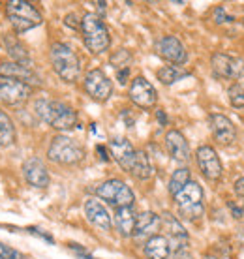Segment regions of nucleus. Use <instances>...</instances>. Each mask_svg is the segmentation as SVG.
I'll return each instance as SVG.
<instances>
[{"label":"nucleus","mask_w":244,"mask_h":259,"mask_svg":"<svg viewBox=\"0 0 244 259\" xmlns=\"http://www.w3.org/2000/svg\"><path fill=\"white\" fill-rule=\"evenodd\" d=\"M195 160L199 165V171L203 173L207 181H220L224 175V165L220 160L218 152L214 150L211 145H201L199 149L195 150Z\"/></svg>","instance_id":"nucleus-10"},{"label":"nucleus","mask_w":244,"mask_h":259,"mask_svg":"<svg viewBox=\"0 0 244 259\" xmlns=\"http://www.w3.org/2000/svg\"><path fill=\"white\" fill-rule=\"evenodd\" d=\"M166 147L171 158L177 162H188L190 160V145H188L186 137L182 136V132H179V130H169L167 132Z\"/></svg>","instance_id":"nucleus-19"},{"label":"nucleus","mask_w":244,"mask_h":259,"mask_svg":"<svg viewBox=\"0 0 244 259\" xmlns=\"http://www.w3.org/2000/svg\"><path fill=\"white\" fill-rule=\"evenodd\" d=\"M64 23H66V26H71V28H81V21H77V17H75L73 13L66 15Z\"/></svg>","instance_id":"nucleus-33"},{"label":"nucleus","mask_w":244,"mask_h":259,"mask_svg":"<svg viewBox=\"0 0 244 259\" xmlns=\"http://www.w3.org/2000/svg\"><path fill=\"white\" fill-rule=\"evenodd\" d=\"M32 87L19 79L0 77V102L6 105H21L32 96Z\"/></svg>","instance_id":"nucleus-11"},{"label":"nucleus","mask_w":244,"mask_h":259,"mask_svg":"<svg viewBox=\"0 0 244 259\" xmlns=\"http://www.w3.org/2000/svg\"><path fill=\"white\" fill-rule=\"evenodd\" d=\"M28 231H30V233L32 235H38V237H42V239H45L47 240V242H55V239H53L51 235H47V233H44V231H42V229H36V227H28Z\"/></svg>","instance_id":"nucleus-34"},{"label":"nucleus","mask_w":244,"mask_h":259,"mask_svg":"<svg viewBox=\"0 0 244 259\" xmlns=\"http://www.w3.org/2000/svg\"><path fill=\"white\" fill-rule=\"evenodd\" d=\"M109 150H111L113 160H115L124 171L130 173V169H132L134 160H135V152H137V150L134 149V145H132L126 137H113L109 141Z\"/></svg>","instance_id":"nucleus-15"},{"label":"nucleus","mask_w":244,"mask_h":259,"mask_svg":"<svg viewBox=\"0 0 244 259\" xmlns=\"http://www.w3.org/2000/svg\"><path fill=\"white\" fill-rule=\"evenodd\" d=\"M175 203L179 207L180 216L186 220H197L199 216H203L205 207H203V188L199 182H188L186 186L175 195Z\"/></svg>","instance_id":"nucleus-6"},{"label":"nucleus","mask_w":244,"mask_h":259,"mask_svg":"<svg viewBox=\"0 0 244 259\" xmlns=\"http://www.w3.org/2000/svg\"><path fill=\"white\" fill-rule=\"evenodd\" d=\"M96 197L107 201L111 207L122 208V207H134L135 195L128 184L120 179H109V181L102 182L96 190H94Z\"/></svg>","instance_id":"nucleus-7"},{"label":"nucleus","mask_w":244,"mask_h":259,"mask_svg":"<svg viewBox=\"0 0 244 259\" xmlns=\"http://www.w3.org/2000/svg\"><path fill=\"white\" fill-rule=\"evenodd\" d=\"M128 77H130V68H122V70H116V81H118L120 84L128 83Z\"/></svg>","instance_id":"nucleus-32"},{"label":"nucleus","mask_w":244,"mask_h":259,"mask_svg":"<svg viewBox=\"0 0 244 259\" xmlns=\"http://www.w3.org/2000/svg\"><path fill=\"white\" fill-rule=\"evenodd\" d=\"M4 44L8 47V55L12 62L15 64H23V66H30V55L26 51L25 46H21V41L15 36H6L4 38Z\"/></svg>","instance_id":"nucleus-23"},{"label":"nucleus","mask_w":244,"mask_h":259,"mask_svg":"<svg viewBox=\"0 0 244 259\" xmlns=\"http://www.w3.org/2000/svg\"><path fill=\"white\" fill-rule=\"evenodd\" d=\"M158 79H160L164 84H173L177 83V81H180L182 77H186L188 71L182 70L180 66H164V68H160L158 70Z\"/></svg>","instance_id":"nucleus-27"},{"label":"nucleus","mask_w":244,"mask_h":259,"mask_svg":"<svg viewBox=\"0 0 244 259\" xmlns=\"http://www.w3.org/2000/svg\"><path fill=\"white\" fill-rule=\"evenodd\" d=\"M190 181H192V179H190V169L188 167L177 169L173 175H171V179H169V186H167V188H169V194L175 197Z\"/></svg>","instance_id":"nucleus-26"},{"label":"nucleus","mask_w":244,"mask_h":259,"mask_svg":"<svg viewBox=\"0 0 244 259\" xmlns=\"http://www.w3.org/2000/svg\"><path fill=\"white\" fill-rule=\"evenodd\" d=\"M6 13L13 30L17 34H23L34 26L42 25V21H44L38 8L26 0H10L6 4Z\"/></svg>","instance_id":"nucleus-4"},{"label":"nucleus","mask_w":244,"mask_h":259,"mask_svg":"<svg viewBox=\"0 0 244 259\" xmlns=\"http://www.w3.org/2000/svg\"><path fill=\"white\" fill-rule=\"evenodd\" d=\"M240 25H244V6H242V10H240Z\"/></svg>","instance_id":"nucleus-40"},{"label":"nucleus","mask_w":244,"mask_h":259,"mask_svg":"<svg viewBox=\"0 0 244 259\" xmlns=\"http://www.w3.org/2000/svg\"><path fill=\"white\" fill-rule=\"evenodd\" d=\"M0 259H28V257H26L25 253L17 252L15 248L6 246V244L0 242Z\"/></svg>","instance_id":"nucleus-31"},{"label":"nucleus","mask_w":244,"mask_h":259,"mask_svg":"<svg viewBox=\"0 0 244 259\" xmlns=\"http://www.w3.org/2000/svg\"><path fill=\"white\" fill-rule=\"evenodd\" d=\"M85 216H87V220H89L92 226L98 227V229H102V231H109L111 226H113L107 208L103 207L98 199H94V197H90V199L85 201Z\"/></svg>","instance_id":"nucleus-17"},{"label":"nucleus","mask_w":244,"mask_h":259,"mask_svg":"<svg viewBox=\"0 0 244 259\" xmlns=\"http://www.w3.org/2000/svg\"><path fill=\"white\" fill-rule=\"evenodd\" d=\"M34 111L44 122H47L51 128L64 132L71 130L77 124V113L73 107H70L64 102L58 100H47V98H39L34 104Z\"/></svg>","instance_id":"nucleus-1"},{"label":"nucleus","mask_w":244,"mask_h":259,"mask_svg":"<svg viewBox=\"0 0 244 259\" xmlns=\"http://www.w3.org/2000/svg\"><path fill=\"white\" fill-rule=\"evenodd\" d=\"M242 210H244V207H242Z\"/></svg>","instance_id":"nucleus-42"},{"label":"nucleus","mask_w":244,"mask_h":259,"mask_svg":"<svg viewBox=\"0 0 244 259\" xmlns=\"http://www.w3.org/2000/svg\"><path fill=\"white\" fill-rule=\"evenodd\" d=\"M47 158L58 165H75L83 162L85 149L81 143L68 136H57L51 139V145L47 149Z\"/></svg>","instance_id":"nucleus-5"},{"label":"nucleus","mask_w":244,"mask_h":259,"mask_svg":"<svg viewBox=\"0 0 244 259\" xmlns=\"http://www.w3.org/2000/svg\"><path fill=\"white\" fill-rule=\"evenodd\" d=\"M229 207H231V210H233V216H235V218H240V216H242V208L235 207V205H233V203H229Z\"/></svg>","instance_id":"nucleus-38"},{"label":"nucleus","mask_w":244,"mask_h":259,"mask_svg":"<svg viewBox=\"0 0 244 259\" xmlns=\"http://www.w3.org/2000/svg\"><path fill=\"white\" fill-rule=\"evenodd\" d=\"M128 96H130V100H132L137 107H141V109H150V107H154L156 102H158V92H156V89L148 83L147 79L141 77V75L132 81Z\"/></svg>","instance_id":"nucleus-14"},{"label":"nucleus","mask_w":244,"mask_h":259,"mask_svg":"<svg viewBox=\"0 0 244 259\" xmlns=\"http://www.w3.org/2000/svg\"><path fill=\"white\" fill-rule=\"evenodd\" d=\"M0 77L19 79L23 83L30 84L32 89H34V84H39L38 75L30 70V66L15 64V62H2V64H0Z\"/></svg>","instance_id":"nucleus-20"},{"label":"nucleus","mask_w":244,"mask_h":259,"mask_svg":"<svg viewBox=\"0 0 244 259\" xmlns=\"http://www.w3.org/2000/svg\"><path fill=\"white\" fill-rule=\"evenodd\" d=\"M233 190H235V194L240 195V197H244V177H240L237 182H235V186H233Z\"/></svg>","instance_id":"nucleus-35"},{"label":"nucleus","mask_w":244,"mask_h":259,"mask_svg":"<svg viewBox=\"0 0 244 259\" xmlns=\"http://www.w3.org/2000/svg\"><path fill=\"white\" fill-rule=\"evenodd\" d=\"M115 227L122 237H134L135 222H137V214L134 207H122L115 208Z\"/></svg>","instance_id":"nucleus-21"},{"label":"nucleus","mask_w":244,"mask_h":259,"mask_svg":"<svg viewBox=\"0 0 244 259\" xmlns=\"http://www.w3.org/2000/svg\"><path fill=\"white\" fill-rule=\"evenodd\" d=\"M96 152L100 154V160H102V162H109V154H107V149H105L103 145H98Z\"/></svg>","instance_id":"nucleus-36"},{"label":"nucleus","mask_w":244,"mask_h":259,"mask_svg":"<svg viewBox=\"0 0 244 259\" xmlns=\"http://www.w3.org/2000/svg\"><path fill=\"white\" fill-rule=\"evenodd\" d=\"M161 226V218L156 212H141L137 216V222H135V229H134V239L137 240H145L147 242L150 237L158 235V229Z\"/></svg>","instance_id":"nucleus-18"},{"label":"nucleus","mask_w":244,"mask_h":259,"mask_svg":"<svg viewBox=\"0 0 244 259\" xmlns=\"http://www.w3.org/2000/svg\"><path fill=\"white\" fill-rule=\"evenodd\" d=\"M203 259H218V257H214V255H205Z\"/></svg>","instance_id":"nucleus-41"},{"label":"nucleus","mask_w":244,"mask_h":259,"mask_svg":"<svg viewBox=\"0 0 244 259\" xmlns=\"http://www.w3.org/2000/svg\"><path fill=\"white\" fill-rule=\"evenodd\" d=\"M156 118H158V122H160L161 126H166V124H167V115H166V111H164V109L156 111Z\"/></svg>","instance_id":"nucleus-37"},{"label":"nucleus","mask_w":244,"mask_h":259,"mask_svg":"<svg viewBox=\"0 0 244 259\" xmlns=\"http://www.w3.org/2000/svg\"><path fill=\"white\" fill-rule=\"evenodd\" d=\"M81 34L87 49L92 55L105 53L111 47V36L105 23L96 13H85L81 19Z\"/></svg>","instance_id":"nucleus-3"},{"label":"nucleus","mask_w":244,"mask_h":259,"mask_svg":"<svg viewBox=\"0 0 244 259\" xmlns=\"http://www.w3.org/2000/svg\"><path fill=\"white\" fill-rule=\"evenodd\" d=\"M15 141V126L12 118L0 109V147H10Z\"/></svg>","instance_id":"nucleus-25"},{"label":"nucleus","mask_w":244,"mask_h":259,"mask_svg":"<svg viewBox=\"0 0 244 259\" xmlns=\"http://www.w3.org/2000/svg\"><path fill=\"white\" fill-rule=\"evenodd\" d=\"M132 60V55H130L126 49H120L116 51L113 57H111V64L115 66L116 70H122V68H128V62Z\"/></svg>","instance_id":"nucleus-29"},{"label":"nucleus","mask_w":244,"mask_h":259,"mask_svg":"<svg viewBox=\"0 0 244 259\" xmlns=\"http://www.w3.org/2000/svg\"><path fill=\"white\" fill-rule=\"evenodd\" d=\"M227 96H229V102H231L233 107L237 109H242L244 107V84L242 83H233L227 91Z\"/></svg>","instance_id":"nucleus-28"},{"label":"nucleus","mask_w":244,"mask_h":259,"mask_svg":"<svg viewBox=\"0 0 244 259\" xmlns=\"http://www.w3.org/2000/svg\"><path fill=\"white\" fill-rule=\"evenodd\" d=\"M130 175H134L137 181H148L152 177V165H150L148 154L145 150H137L135 152V160L132 169H130Z\"/></svg>","instance_id":"nucleus-24"},{"label":"nucleus","mask_w":244,"mask_h":259,"mask_svg":"<svg viewBox=\"0 0 244 259\" xmlns=\"http://www.w3.org/2000/svg\"><path fill=\"white\" fill-rule=\"evenodd\" d=\"M209 122H211L212 137L218 145L231 147L233 143L237 141V130H235V124L229 117H225L222 113H212L209 117Z\"/></svg>","instance_id":"nucleus-13"},{"label":"nucleus","mask_w":244,"mask_h":259,"mask_svg":"<svg viewBox=\"0 0 244 259\" xmlns=\"http://www.w3.org/2000/svg\"><path fill=\"white\" fill-rule=\"evenodd\" d=\"M143 253L147 259H167L169 253H171V248H169V239L164 237V235H154L145 242V248H143Z\"/></svg>","instance_id":"nucleus-22"},{"label":"nucleus","mask_w":244,"mask_h":259,"mask_svg":"<svg viewBox=\"0 0 244 259\" xmlns=\"http://www.w3.org/2000/svg\"><path fill=\"white\" fill-rule=\"evenodd\" d=\"M23 175H25L26 182L30 186H34V188H45L51 182V177H49V171L45 167V163L39 158H36V156L28 158L23 163Z\"/></svg>","instance_id":"nucleus-16"},{"label":"nucleus","mask_w":244,"mask_h":259,"mask_svg":"<svg viewBox=\"0 0 244 259\" xmlns=\"http://www.w3.org/2000/svg\"><path fill=\"white\" fill-rule=\"evenodd\" d=\"M83 87H85V92L89 94L94 102H107L113 94V83H111V79L103 73L102 70H90L87 71V75L83 79Z\"/></svg>","instance_id":"nucleus-9"},{"label":"nucleus","mask_w":244,"mask_h":259,"mask_svg":"<svg viewBox=\"0 0 244 259\" xmlns=\"http://www.w3.org/2000/svg\"><path fill=\"white\" fill-rule=\"evenodd\" d=\"M211 66L216 77L233 79V81L244 77V59L240 57H233L227 53H214L211 57Z\"/></svg>","instance_id":"nucleus-8"},{"label":"nucleus","mask_w":244,"mask_h":259,"mask_svg":"<svg viewBox=\"0 0 244 259\" xmlns=\"http://www.w3.org/2000/svg\"><path fill=\"white\" fill-rule=\"evenodd\" d=\"M77 257H79V259H96V257H92V255H89V252L77 253Z\"/></svg>","instance_id":"nucleus-39"},{"label":"nucleus","mask_w":244,"mask_h":259,"mask_svg":"<svg viewBox=\"0 0 244 259\" xmlns=\"http://www.w3.org/2000/svg\"><path fill=\"white\" fill-rule=\"evenodd\" d=\"M212 19L216 21L218 25H222V23H235V17H233V15H227L224 6H216L212 10Z\"/></svg>","instance_id":"nucleus-30"},{"label":"nucleus","mask_w":244,"mask_h":259,"mask_svg":"<svg viewBox=\"0 0 244 259\" xmlns=\"http://www.w3.org/2000/svg\"><path fill=\"white\" fill-rule=\"evenodd\" d=\"M49 57H51L53 70L62 81H66V83H75L77 81L79 75H81V60H79L77 53L73 51L68 44H62V41L53 44Z\"/></svg>","instance_id":"nucleus-2"},{"label":"nucleus","mask_w":244,"mask_h":259,"mask_svg":"<svg viewBox=\"0 0 244 259\" xmlns=\"http://www.w3.org/2000/svg\"><path fill=\"white\" fill-rule=\"evenodd\" d=\"M156 51L161 59L167 60L169 64L180 66L188 60V51L186 47L182 46L177 36H161L158 41H156Z\"/></svg>","instance_id":"nucleus-12"}]
</instances>
